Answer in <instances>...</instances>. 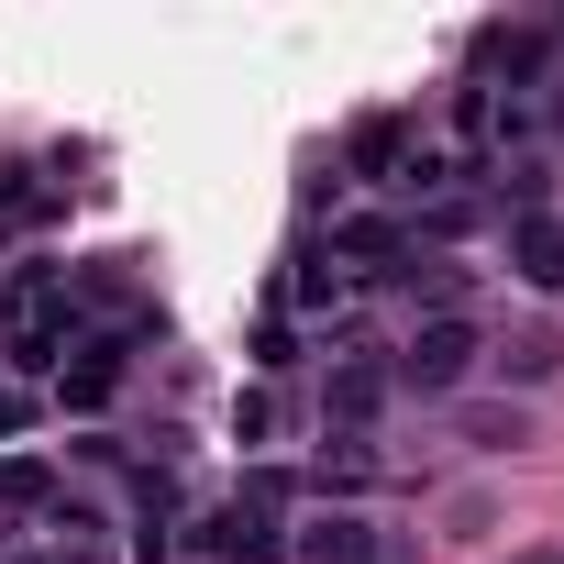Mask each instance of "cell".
Wrapping results in <instances>:
<instances>
[{"mask_svg": "<svg viewBox=\"0 0 564 564\" xmlns=\"http://www.w3.org/2000/svg\"><path fill=\"white\" fill-rule=\"evenodd\" d=\"M289 564H410V531H388L377 509L311 498V509L289 520Z\"/></svg>", "mask_w": 564, "mask_h": 564, "instance_id": "1", "label": "cell"}, {"mask_svg": "<svg viewBox=\"0 0 564 564\" xmlns=\"http://www.w3.org/2000/svg\"><path fill=\"white\" fill-rule=\"evenodd\" d=\"M476 322L465 311H443V322H421L410 344H388V377H399V399H454L465 377H476Z\"/></svg>", "mask_w": 564, "mask_h": 564, "instance_id": "2", "label": "cell"}, {"mask_svg": "<svg viewBox=\"0 0 564 564\" xmlns=\"http://www.w3.org/2000/svg\"><path fill=\"white\" fill-rule=\"evenodd\" d=\"M188 564H289V520L254 509V498L232 487L221 509H199V520H188Z\"/></svg>", "mask_w": 564, "mask_h": 564, "instance_id": "3", "label": "cell"}, {"mask_svg": "<svg viewBox=\"0 0 564 564\" xmlns=\"http://www.w3.org/2000/svg\"><path fill=\"white\" fill-rule=\"evenodd\" d=\"M133 344H155V322L78 333V355L56 366V410H111V399H122V377H133Z\"/></svg>", "mask_w": 564, "mask_h": 564, "instance_id": "4", "label": "cell"}, {"mask_svg": "<svg viewBox=\"0 0 564 564\" xmlns=\"http://www.w3.org/2000/svg\"><path fill=\"white\" fill-rule=\"evenodd\" d=\"M388 399H399L388 355H333V366H322V432H377Z\"/></svg>", "mask_w": 564, "mask_h": 564, "instance_id": "5", "label": "cell"}, {"mask_svg": "<svg viewBox=\"0 0 564 564\" xmlns=\"http://www.w3.org/2000/svg\"><path fill=\"white\" fill-rule=\"evenodd\" d=\"M265 311L289 322V333H300V322H333V311H344V265H333V243H300V254H289V276H276V300H265Z\"/></svg>", "mask_w": 564, "mask_h": 564, "instance_id": "6", "label": "cell"}, {"mask_svg": "<svg viewBox=\"0 0 564 564\" xmlns=\"http://www.w3.org/2000/svg\"><path fill=\"white\" fill-rule=\"evenodd\" d=\"M78 333H89V322H78L67 300H45L23 333H0V366H12V377H45V388H56V366L78 355Z\"/></svg>", "mask_w": 564, "mask_h": 564, "instance_id": "7", "label": "cell"}, {"mask_svg": "<svg viewBox=\"0 0 564 564\" xmlns=\"http://www.w3.org/2000/svg\"><path fill=\"white\" fill-rule=\"evenodd\" d=\"M509 276L564 300V210H509Z\"/></svg>", "mask_w": 564, "mask_h": 564, "instance_id": "8", "label": "cell"}, {"mask_svg": "<svg viewBox=\"0 0 564 564\" xmlns=\"http://www.w3.org/2000/svg\"><path fill=\"white\" fill-rule=\"evenodd\" d=\"M45 210H56V166H0V243L34 232Z\"/></svg>", "mask_w": 564, "mask_h": 564, "instance_id": "9", "label": "cell"}, {"mask_svg": "<svg viewBox=\"0 0 564 564\" xmlns=\"http://www.w3.org/2000/svg\"><path fill=\"white\" fill-rule=\"evenodd\" d=\"M45 300H67V265H12L0 276V333H23Z\"/></svg>", "mask_w": 564, "mask_h": 564, "instance_id": "10", "label": "cell"}, {"mask_svg": "<svg viewBox=\"0 0 564 564\" xmlns=\"http://www.w3.org/2000/svg\"><path fill=\"white\" fill-rule=\"evenodd\" d=\"M0 509H56V465L45 454H0Z\"/></svg>", "mask_w": 564, "mask_h": 564, "instance_id": "11", "label": "cell"}, {"mask_svg": "<svg viewBox=\"0 0 564 564\" xmlns=\"http://www.w3.org/2000/svg\"><path fill=\"white\" fill-rule=\"evenodd\" d=\"M564 366V333H520V344H498V377H520V388H542Z\"/></svg>", "mask_w": 564, "mask_h": 564, "instance_id": "12", "label": "cell"}, {"mask_svg": "<svg viewBox=\"0 0 564 564\" xmlns=\"http://www.w3.org/2000/svg\"><path fill=\"white\" fill-rule=\"evenodd\" d=\"M465 443H476V454H520V443H531V410H520V399H509V410H465Z\"/></svg>", "mask_w": 564, "mask_h": 564, "instance_id": "13", "label": "cell"}, {"mask_svg": "<svg viewBox=\"0 0 564 564\" xmlns=\"http://www.w3.org/2000/svg\"><path fill=\"white\" fill-rule=\"evenodd\" d=\"M276 421H289L276 388H243V399H232V443H276Z\"/></svg>", "mask_w": 564, "mask_h": 564, "instance_id": "14", "label": "cell"}, {"mask_svg": "<svg viewBox=\"0 0 564 564\" xmlns=\"http://www.w3.org/2000/svg\"><path fill=\"white\" fill-rule=\"evenodd\" d=\"M23 421H34V388H0V443H12Z\"/></svg>", "mask_w": 564, "mask_h": 564, "instance_id": "15", "label": "cell"}, {"mask_svg": "<svg viewBox=\"0 0 564 564\" xmlns=\"http://www.w3.org/2000/svg\"><path fill=\"white\" fill-rule=\"evenodd\" d=\"M542 122H553V144H564V67L542 78Z\"/></svg>", "mask_w": 564, "mask_h": 564, "instance_id": "16", "label": "cell"}, {"mask_svg": "<svg viewBox=\"0 0 564 564\" xmlns=\"http://www.w3.org/2000/svg\"><path fill=\"white\" fill-rule=\"evenodd\" d=\"M509 564H564V542H542V553H509Z\"/></svg>", "mask_w": 564, "mask_h": 564, "instance_id": "17", "label": "cell"}, {"mask_svg": "<svg viewBox=\"0 0 564 564\" xmlns=\"http://www.w3.org/2000/svg\"><path fill=\"white\" fill-rule=\"evenodd\" d=\"M0 564H56V553H0Z\"/></svg>", "mask_w": 564, "mask_h": 564, "instance_id": "18", "label": "cell"}]
</instances>
